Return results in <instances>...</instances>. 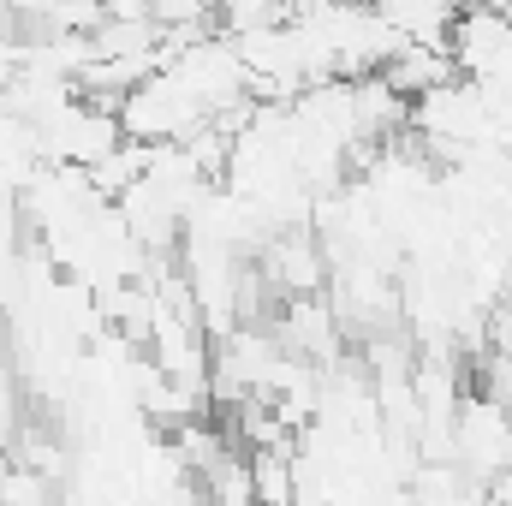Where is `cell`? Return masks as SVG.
<instances>
[{"mask_svg": "<svg viewBox=\"0 0 512 506\" xmlns=\"http://www.w3.org/2000/svg\"><path fill=\"white\" fill-rule=\"evenodd\" d=\"M453 465L471 489H489L512 465V411L489 393L459 399L453 411Z\"/></svg>", "mask_w": 512, "mask_h": 506, "instance_id": "obj_1", "label": "cell"}, {"mask_svg": "<svg viewBox=\"0 0 512 506\" xmlns=\"http://www.w3.org/2000/svg\"><path fill=\"white\" fill-rule=\"evenodd\" d=\"M245 465H251L256 506H298V489H292V441L256 447V453H245Z\"/></svg>", "mask_w": 512, "mask_h": 506, "instance_id": "obj_2", "label": "cell"}, {"mask_svg": "<svg viewBox=\"0 0 512 506\" xmlns=\"http://www.w3.org/2000/svg\"><path fill=\"white\" fill-rule=\"evenodd\" d=\"M459 12H507V0H453Z\"/></svg>", "mask_w": 512, "mask_h": 506, "instance_id": "obj_3", "label": "cell"}]
</instances>
